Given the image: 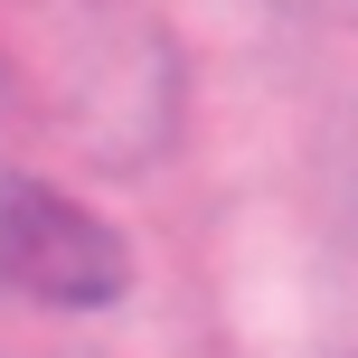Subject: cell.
I'll return each instance as SVG.
<instances>
[{
	"mask_svg": "<svg viewBox=\"0 0 358 358\" xmlns=\"http://www.w3.org/2000/svg\"><path fill=\"white\" fill-rule=\"evenodd\" d=\"M0 283L38 292V302H66V311H94V302L123 292V245H113V227L85 217L66 189L19 179L10 227H0Z\"/></svg>",
	"mask_w": 358,
	"mask_h": 358,
	"instance_id": "1",
	"label": "cell"
},
{
	"mask_svg": "<svg viewBox=\"0 0 358 358\" xmlns=\"http://www.w3.org/2000/svg\"><path fill=\"white\" fill-rule=\"evenodd\" d=\"M19 179H38V170L19 161V132H10V104H0V227H10V198H19Z\"/></svg>",
	"mask_w": 358,
	"mask_h": 358,
	"instance_id": "2",
	"label": "cell"
}]
</instances>
